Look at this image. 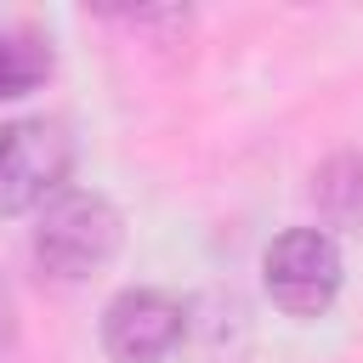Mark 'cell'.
Returning a JSON list of instances; mask_svg holds the SVG:
<instances>
[{"mask_svg": "<svg viewBox=\"0 0 363 363\" xmlns=\"http://www.w3.org/2000/svg\"><path fill=\"white\" fill-rule=\"evenodd\" d=\"M74 164V142L57 119H6L0 125V216L40 210L62 193Z\"/></svg>", "mask_w": 363, "mask_h": 363, "instance_id": "3957f363", "label": "cell"}, {"mask_svg": "<svg viewBox=\"0 0 363 363\" xmlns=\"http://www.w3.org/2000/svg\"><path fill=\"white\" fill-rule=\"evenodd\" d=\"M51 79V45L28 28H0V102L28 96Z\"/></svg>", "mask_w": 363, "mask_h": 363, "instance_id": "8992f818", "label": "cell"}, {"mask_svg": "<svg viewBox=\"0 0 363 363\" xmlns=\"http://www.w3.org/2000/svg\"><path fill=\"white\" fill-rule=\"evenodd\" d=\"M261 278L278 312L289 318H323L340 295V244L323 227H289L267 244Z\"/></svg>", "mask_w": 363, "mask_h": 363, "instance_id": "7a4b0ae2", "label": "cell"}, {"mask_svg": "<svg viewBox=\"0 0 363 363\" xmlns=\"http://www.w3.org/2000/svg\"><path fill=\"white\" fill-rule=\"evenodd\" d=\"M182 306L164 289H125L102 312V346L113 363H164L182 340Z\"/></svg>", "mask_w": 363, "mask_h": 363, "instance_id": "277c9868", "label": "cell"}, {"mask_svg": "<svg viewBox=\"0 0 363 363\" xmlns=\"http://www.w3.org/2000/svg\"><path fill=\"white\" fill-rule=\"evenodd\" d=\"M312 199H318L323 221L357 227V221H363V159H357V153H335V159L312 176Z\"/></svg>", "mask_w": 363, "mask_h": 363, "instance_id": "5b68a950", "label": "cell"}, {"mask_svg": "<svg viewBox=\"0 0 363 363\" xmlns=\"http://www.w3.org/2000/svg\"><path fill=\"white\" fill-rule=\"evenodd\" d=\"M119 238H125V221L119 210L102 199V193H85V187H62L40 204V227H34V255L51 278L62 284H79V278H96L113 255H119Z\"/></svg>", "mask_w": 363, "mask_h": 363, "instance_id": "6da1fadb", "label": "cell"}, {"mask_svg": "<svg viewBox=\"0 0 363 363\" xmlns=\"http://www.w3.org/2000/svg\"><path fill=\"white\" fill-rule=\"evenodd\" d=\"M11 346V301H6V289H0V352Z\"/></svg>", "mask_w": 363, "mask_h": 363, "instance_id": "52a82bcc", "label": "cell"}]
</instances>
